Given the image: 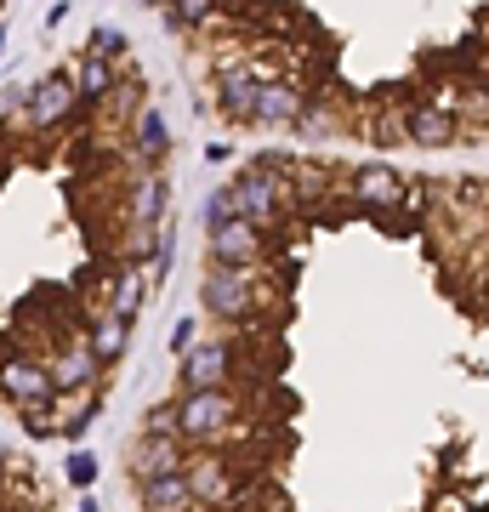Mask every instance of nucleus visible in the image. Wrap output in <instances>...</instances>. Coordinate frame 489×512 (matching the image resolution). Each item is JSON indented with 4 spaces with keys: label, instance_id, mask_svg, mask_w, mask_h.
<instances>
[{
    "label": "nucleus",
    "instance_id": "b1692460",
    "mask_svg": "<svg viewBox=\"0 0 489 512\" xmlns=\"http://www.w3.org/2000/svg\"><path fill=\"white\" fill-rule=\"evenodd\" d=\"M86 52L91 57H109V63H126V35L114 29V23H97L86 35Z\"/></svg>",
    "mask_w": 489,
    "mask_h": 512
},
{
    "label": "nucleus",
    "instance_id": "f03ea898",
    "mask_svg": "<svg viewBox=\"0 0 489 512\" xmlns=\"http://www.w3.org/2000/svg\"><path fill=\"white\" fill-rule=\"evenodd\" d=\"M200 302L211 319H222V325H256L262 319V308H268V279H262V268H222V262H205L200 274Z\"/></svg>",
    "mask_w": 489,
    "mask_h": 512
},
{
    "label": "nucleus",
    "instance_id": "0eeeda50",
    "mask_svg": "<svg viewBox=\"0 0 489 512\" xmlns=\"http://www.w3.org/2000/svg\"><path fill=\"white\" fill-rule=\"evenodd\" d=\"M342 194L359 205V211H399V205L410 200V183L399 177V165L364 160V165H353V171H347Z\"/></svg>",
    "mask_w": 489,
    "mask_h": 512
},
{
    "label": "nucleus",
    "instance_id": "cd10ccee",
    "mask_svg": "<svg viewBox=\"0 0 489 512\" xmlns=\"http://www.w3.org/2000/svg\"><path fill=\"white\" fill-rule=\"evenodd\" d=\"M194 342H200V325H194V319H177V325H171V353L182 359Z\"/></svg>",
    "mask_w": 489,
    "mask_h": 512
},
{
    "label": "nucleus",
    "instance_id": "c756f323",
    "mask_svg": "<svg viewBox=\"0 0 489 512\" xmlns=\"http://www.w3.org/2000/svg\"><path fill=\"white\" fill-rule=\"evenodd\" d=\"M0 490H6V461H0Z\"/></svg>",
    "mask_w": 489,
    "mask_h": 512
},
{
    "label": "nucleus",
    "instance_id": "a211bd4d",
    "mask_svg": "<svg viewBox=\"0 0 489 512\" xmlns=\"http://www.w3.org/2000/svg\"><path fill=\"white\" fill-rule=\"evenodd\" d=\"M131 154L143 171H160V160L171 154V131H165L160 109H137L131 114Z\"/></svg>",
    "mask_w": 489,
    "mask_h": 512
},
{
    "label": "nucleus",
    "instance_id": "39448f33",
    "mask_svg": "<svg viewBox=\"0 0 489 512\" xmlns=\"http://www.w3.org/2000/svg\"><path fill=\"white\" fill-rule=\"evenodd\" d=\"M80 109H86V103H80V92H74V74L57 69V74H40L35 86L23 92L18 120H23V131H57V126H69Z\"/></svg>",
    "mask_w": 489,
    "mask_h": 512
},
{
    "label": "nucleus",
    "instance_id": "2eb2a0df",
    "mask_svg": "<svg viewBox=\"0 0 489 512\" xmlns=\"http://www.w3.org/2000/svg\"><path fill=\"white\" fill-rule=\"evenodd\" d=\"M137 507L143 512H200L188 467L182 473H160V478H137Z\"/></svg>",
    "mask_w": 489,
    "mask_h": 512
},
{
    "label": "nucleus",
    "instance_id": "a878e982",
    "mask_svg": "<svg viewBox=\"0 0 489 512\" xmlns=\"http://www.w3.org/2000/svg\"><path fill=\"white\" fill-rule=\"evenodd\" d=\"M63 473H69L74 490H91V478H97V461H91V450H80V444H74L69 461H63Z\"/></svg>",
    "mask_w": 489,
    "mask_h": 512
},
{
    "label": "nucleus",
    "instance_id": "1a4fd4ad",
    "mask_svg": "<svg viewBox=\"0 0 489 512\" xmlns=\"http://www.w3.org/2000/svg\"><path fill=\"white\" fill-rule=\"evenodd\" d=\"M182 393L188 387H228L234 382V342H194V348L177 359Z\"/></svg>",
    "mask_w": 489,
    "mask_h": 512
},
{
    "label": "nucleus",
    "instance_id": "393cba45",
    "mask_svg": "<svg viewBox=\"0 0 489 512\" xmlns=\"http://www.w3.org/2000/svg\"><path fill=\"white\" fill-rule=\"evenodd\" d=\"M290 131H302V137H313V143H325V137H336V114H330L325 103H308L302 120H296Z\"/></svg>",
    "mask_w": 489,
    "mask_h": 512
},
{
    "label": "nucleus",
    "instance_id": "412c9836",
    "mask_svg": "<svg viewBox=\"0 0 489 512\" xmlns=\"http://www.w3.org/2000/svg\"><path fill=\"white\" fill-rule=\"evenodd\" d=\"M91 348H97V359L103 365H120L126 359V348H131V319H120V313H97L91 319Z\"/></svg>",
    "mask_w": 489,
    "mask_h": 512
},
{
    "label": "nucleus",
    "instance_id": "aec40b11",
    "mask_svg": "<svg viewBox=\"0 0 489 512\" xmlns=\"http://www.w3.org/2000/svg\"><path fill=\"white\" fill-rule=\"evenodd\" d=\"M148 285L154 279L143 274V262H120V274L109 279V313H120V319H137L148 302Z\"/></svg>",
    "mask_w": 489,
    "mask_h": 512
},
{
    "label": "nucleus",
    "instance_id": "7ed1b4c3",
    "mask_svg": "<svg viewBox=\"0 0 489 512\" xmlns=\"http://www.w3.org/2000/svg\"><path fill=\"white\" fill-rule=\"evenodd\" d=\"M245 421V399L234 387H188L177 393V433L182 444L211 450L217 439H234V427Z\"/></svg>",
    "mask_w": 489,
    "mask_h": 512
},
{
    "label": "nucleus",
    "instance_id": "4468645a",
    "mask_svg": "<svg viewBox=\"0 0 489 512\" xmlns=\"http://www.w3.org/2000/svg\"><path fill=\"white\" fill-rule=\"evenodd\" d=\"M399 120H404L399 137L416 143V148H450L455 137H461V120H455L450 109H433V103H416V109H404Z\"/></svg>",
    "mask_w": 489,
    "mask_h": 512
},
{
    "label": "nucleus",
    "instance_id": "9d476101",
    "mask_svg": "<svg viewBox=\"0 0 489 512\" xmlns=\"http://www.w3.org/2000/svg\"><path fill=\"white\" fill-rule=\"evenodd\" d=\"M302 109H308V97H302V86H296L290 74H268V80H262V92H256V126L290 131L302 120Z\"/></svg>",
    "mask_w": 489,
    "mask_h": 512
},
{
    "label": "nucleus",
    "instance_id": "ddd939ff",
    "mask_svg": "<svg viewBox=\"0 0 489 512\" xmlns=\"http://www.w3.org/2000/svg\"><path fill=\"white\" fill-rule=\"evenodd\" d=\"M0 393L18 404H40V399H57V382H52V365H40V359H6L0 365Z\"/></svg>",
    "mask_w": 489,
    "mask_h": 512
},
{
    "label": "nucleus",
    "instance_id": "bb28decb",
    "mask_svg": "<svg viewBox=\"0 0 489 512\" xmlns=\"http://www.w3.org/2000/svg\"><path fill=\"white\" fill-rule=\"evenodd\" d=\"M143 433H171V439H182L177 433V404H160V410L143 421Z\"/></svg>",
    "mask_w": 489,
    "mask_h": 512
},
{
    "label": "nucleus",
    "instance_id": "20e7f679",
    "mask_svg": "<svg viewBox=\"0 0 489 512\" xmlns=\"http://www.w3.org/2000/svg\"><path fill=\"white\" fill-rule=\"evenodd\" d=\"M273 69L251 63V57H222L211 69V97H217V114L234 120V126H256V92Z\"/></svg>",
    "mask_w": 489,
    "mask_h": 512
},
{
    "label": "nucleus",
    "instance_id": "9b49d317",
    "mask_svg": "<svg viewBox=\"0 0 489 512\" xmlns=\"http://www.w3.org/2000/svg\"><path fill=\"white\" fill-rule=\"evenodd\" d=\"M103 376V359L91 348V336H69L63 348H52V382L57 393H80V387H97Z\"/></svg>",
    "mask_w": 489,
    "mask_h": 512
},
{
    "label": "nucleus",
    "instance_id": "2f4dec72",
    "mask_svg": "<svg viewBox=\"0 0 489 512\" xmlns=\"http://www.w3.org/2000/svg\"><path fill=\"white\" fill-rule=\"evenodd\" d=\"M0 12H6V0H0Z\"/></svg>",
    "mask_w": 489,
    "mask_h": 512
},
{
    "label": "nucleus",
    "instance_id": "c85d7f7f",
    "mask_svg": "<svg viewBox=\"0 0 489 512\" xmlns=\"http://www.w3.org/2000/svg\"><path fill=\"white\" fill-rule=\"evenodd\" d=\"M80 512H103V507H97V501H91V495H80Z\"/></svg>",
    "mask_w": 489,
    "mask_h": 512
},
{
    "label": "nucleus",
    "instance_id": "f3484780",
    "mask_svg": "<svg viewBox=\"0 0 489 512\" xmlns=\"http://www.w3.org/2000/svg\"><path fill=\"white\" fill-rule=\"evenodd\" d=\"M165 211H171V183L165 171H143L137 188H131V228H165Z\"/></svg>",
    "mask_w": 489,
    "mask_h": 512
},
{
    "label": "nucleus",
    "instance_id": "f257e3e1",
    "mask_svg": "<svg viewBox=\"0 0 489 512\" xmlns=\"http://www.w3.org/2000/svg\"><path fill=\"white\" fill-rule=\"evenodd\" d=\"M296 205V188H290V160L285 154H262V160H251L245 171H239L234 183H222L211 200H205V228L222 217H245V222H262V228H273V222H285V211Z\"/></svg>",
    "mask_w": 489,
    "mask_h": 512
},
{
    "label": "nucleus",
    "instance_id": "f8f14e48",
    "mask_svg": "<svg viewBox=\"0 0 489 512\" xmlns=\"http://www.w3.org/2000/svg\"><path fill=\"white\" fill-rule=\"evenodd\" d=\"M188 467V444L171 433H137L131 444V478H160V473H182Z\"/></svg>",
    "mask_w": 489,
    "mask_h": 512
},
{
    "label": "nucleus",
    "instance_id": "423d86ee",
    "mask_svg": "<svg viewBox=\"0 0 489 512\" xmlns=\"http://www.w3.org/2000/svg\"><path fill=\"white\" fill-rule=\"evenodd\" d=\"M205 256L222 268H262L268 262V228L245 217H222L205 228Z\"/></svg>",
    "mask_w": 489,
    "mask_h": 512
},
{
    "label": "nucleus",
    "instance_id": "dca6fc26",
    "mask_svg": "<svg viewBox=\"0 0 489 512\" xmlns=\"http://www.w3.org/2000/svg\"><path fill=\"white\" fill-rule=\"evenodd\" d=\"M69 74H74V92H80V103H86V109H109L114 86H120V63L80 52V57L69 63Z\"/></svg>",
    "mask_w": 489,
    "mask_h": 512
},
{
    "label": "nucleus",
    "instance_id": "7c9ffc66",
    "mask_svg": "<svg viewBox=\"0 0 489 512\" xmlns=\"http://www.w3.org/2000/svg\"><path fill=\"white\" fill-rule=\"evenodd\" d=\"M143 6H154V12H160V6H165V0H143Z\"/></svg>",
    "mask_w": 489,
    "mask_h": 512
},
{
    "label": "nucleus",
    "instance_id": "4be33fe9",
    "mask_svg": "<svg viewBox=\"0 0 489 512\" xmlns=\"http://www.w3.org/2000/svg\"><path fill=\"white\" fill-rule=\"evenodd\" d=\"M222 12V0H165L160 6V18L171 35H188V29H205V23Z\"/></svg>",
    "mask_w": 489,
    "mask_h": 512
},
{
    "label": "nucleus",
    "instance_id": "5701e85b",
    "mask_svg": "<svg viewBox=\"0 0 489 512\" xmlns=\"http://www.w3.org/2000/svg\"><path fill=\"white\" fill-rule=\"evenodd\" d=\"M18 421H23V433H29V439H52V433H57V399L23 404Z\"/></svg>",
    "mask_w": 489,
    "mask_h": 512
},
{
    "label": "nucleus",
    "instance_id": "6e6552de",
    "mask_svg": "<svg viewBox=\"0 0 489 512\" xmlns=\"http://www.w3.org/2000/svg\"><path fill=\"white\" fill-rule=\"evenodd\" d=\"M188 484H194V501L211 507V512H222V507L239 501V473L217 456V450H200V456L188 461Z\"/></svg>",
    "mask_w": 489,
    "mask_h": 512
},
{
    "label": "nucleus",
    "instance_id": "6ab92c4d",
    "mask_svg": "<svg viewBox=\"0 0 489 512\" xmlns=\"http://www.w3.org/2000/svg\"><path fill=\"white\" fill-rule=\"evenodd\" d=\"M103 416V387H80V393H57V433L69 444H80L91 421Z\"/></svg>",
    "mask_w": 489,
    "mask_h": 512
}]
</instances>
